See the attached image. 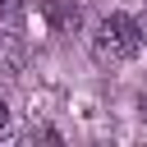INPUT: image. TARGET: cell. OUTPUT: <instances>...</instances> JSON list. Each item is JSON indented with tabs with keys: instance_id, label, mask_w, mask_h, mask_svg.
<instances>
[{
	"instance_id": "1",
	"label": "cell",
	"mask_w": 147,
	"mask_h": 147,
	"mask_svg": "<svg viewBox=\"0 0 147 147\" xmlns=\"http://www.w3.org/2000/svg\"><path fill=\"white\" fill-rule=\"evenodd\" d=\"M138 46H142V37H138V23H133L129 14L101 18V28H96V37H92V55H96L101 64H124V60L138 55Z\"/></svg>"
},
{
	"instance_id": "2",
	"label": "cell",
	"mask_w": 147,
	"mask_h": 147,
	"mask_svg": "<svg viewBox=\"0 0 147 147\" xmlns=\"http://www.w3.org/2000/svg\"><path fill=\"white\" fill-rule=\"evenodd\" d=\"M46 14H51V23H55L60 32H74V28L83 23V9H78L74 0H46Z\"/></svg>"
},
{
	"instance_id": "3",
	"label": "cell",
	"mask_w": 147,
	"mask_h": 147,
	"mask_svg": "<svg viewBox=\"0 0 147 147\" xmlns=\"http://www.w3.org/2000/svg\"><path fill=\"white\" fill-rule=\"evenodd\" d=\"M0 18H5L9 32H18L23 28V0H0Z\"/></svg>"
},
{
	"instance_id": "4",
	"label": "cell",
	"mask_w": 147,
	"mask_h": 147,
	"mask_svg": "<svg viewBox=\"0 0 147 147\" xmlns=\"http://www.w3.org/2000/svg\"><path fill=\"white\" fill-rule=\"evenodd\" d=\"M138 37H142V41H147V14H142V18H138Z\"/></svg>"
},
{
	"instance_id": "5",
	"label": "cell",
	"mask_w": 147,
	"mask_h": 147,
	"mask_svg": "<svg viewBox=\"0 0 147 147\" xmlns=\"http://www.w3.org/2000/svg\"><path fill=\"white\" fill-rule=\"evenodd\" d=\"M5 124H9V110H5V106H0V133H5Z\"/></svg>"
}]
</instances>
